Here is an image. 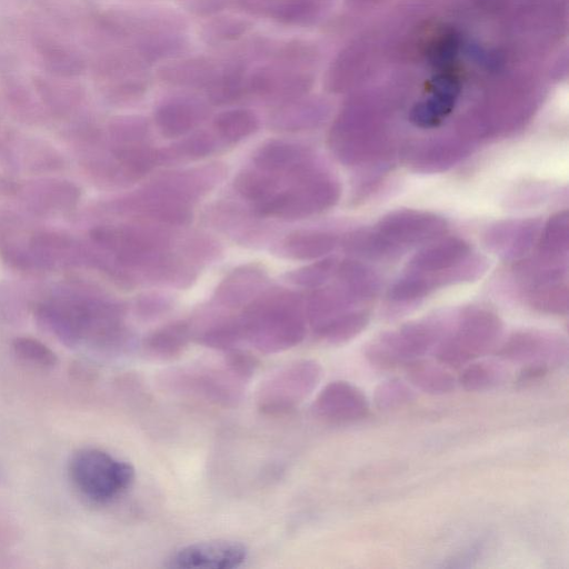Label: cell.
Listing matches in <instances>:
<instances>
[{"mask_svg": "<svg viewBox=\"0 0 569 569\" xmlns=\"http://www.w3.org/2000/svg\"><path fill=\"white\" fill-rule=\"evenodd\" d=\"M498 355L511 362L548 371L567 361L568 343L559 335L536 329L511 333L500 346Z\"/></svg>", "mask_w": 569, "mask_h": 569, "instance_id": "cell-8", "label": "cell"}, {"mask_svg": "<svg viewBox=\"0 0 569 569\" xmlns=\"http://www.w3.org/2000/svg\"><path fill=\"white\" fill-rule=\"evenodd\" d=\"M226 362L229 371L241 379L250 377L257 367V360L252 355L237 349H230Z\"/></svg>", "mask_w": 569, "mask_h": 569, "instance_id": "cell-44", "label": "cell"}, {"mask_svg": "<svg viewBox=\"0 0 569 569\" xmlns=\"http://www.w3.org/2000/svg\"><path fill=\"white\" fill-rule=\"evenodd\" d=\"M502 321L493 311L467 307L449 318L447 329L433 349L438 361L462 366L497 348L502 336Z\"/></svg>", "mask_w": 569, "mask_h": 569, "instance_id": "cell-3", "label": "cell"}, {"mask_svg": "<svg viewBox=\"0 0 569 569\" xmlns=\"http://www.w3.org/2000/svg\"><path fill=\"white\" fill-rule=\"evenodd\" d=\"M267 279V272L258 264L238 267L220 282L216 297L230 308L242 306L258 297Z\"/></svg>", "mask_w": 569, "mask_h": 569, "instance_id": "cell-18", "label": "cell"}, {"mask_svg": "<svg viewBox=\"0 0 569 569\" xmlns=\"http://www.w3.org/2000/svg\"><path fill=\"white\" fill-rule=\"evenodd\" d=\"M346 252L370 260H383L398 256L403 250L385 238L377 228L358 229L342 240Z\"/></svg>", "mask_w": 569, "mask_h": 569, "instance_id": "cell-27", "label": "cell"}, {"mask_svg": "<svg viewBox=\"0 0 569 569\" xmlns=\"http://www.w3.org/2000/svg\"><path fill=\"white\" fill-rule=\"evenodd\" d=\"M243 340L241 320H228L207 329L199 341L210 348L230 350L233 346Z\"/></svg>", "mask_w": 569, "mask_h": 569, "instance_id": "cell-41", "label": "cell"}, {"mask_svg": "<svg viewBox=\"0 0 569 569\" xmlns=\"http://www.w3.org/2000/svg\"><path fill=\"white\" fill-rule=\"evenodd\" d=\"M326 114V106L312 99L281 103L270 116V127L279 131H300L317 126Z\"/></svg>", "mask_w": 569, "mask_h": 569, "instance_id": "cell-22", "label": "cell"}, {"mask_svg": "<svg viewBox=\"0 0 569 569\" xmlns=\"http://www.w3.org/2000/svg\"><path fill=\"white\" fill-rule=\"evenodd\" d=\"M312 79L298 68L279 64L257 69L248 77V92L280 103L302 98Z\"/></svg>", "mask_w": 569, "mask_h": 569, "instance_id": "cell-12", "label": "cell"}, {"mask_svg": "<svg viewBox=\"0 0 569 569\" xmlns=\"http://www.w3.org/2000/svg\"><path fill=\"white\" fill-rule=\"evenodd\" d=\"M190 335L188 323L176 321L151 332L144 340V347L153 356L172 358L183 351L190 340Z\"/></svg>", "mask_w": 569, "mask_h": 569, "instance_id": "cell-31", "label": "cell"}, {"mask_svg": "<svg viewBox=\"0 0 569 569\" xmlns=\"http://www.w3.org/2000/svg\"><path fill=\"white\" fill-rule=\"evenodd\" d=\"M471 254L470 246L460 238H447L420 250L409 262L408 270L441 272L449 270Z\"/></svg>", "mask_w": 569, "mask_h": 569, "instance_id": "cell-19", "label": "cell"}, {"mask_svg": "<svg viewBox=\"0 0 569 569\" xmlns=\"http://www.w3.org/2000/svg\"><path fill=\"white\" fill-rule=\"evenodd\" d=\"M111 157L128 182L141 179L159 164V149L147 142L113 144Z\"/></svg>", "mask_w": 569, "mask_h": 569, "instance_id": "cell-25", "label": "cell"}, {"mask_svg": "<svg viewBox=\"0 0 569 569\" xmlns=\"http://www.w3.org/2000/svg\"><path fill=\"white\" fill-rule=\"evenodd\" d=\"M281 0H239L241 7L252 13H269Z\"/></svg>", "mask_w": 569, "mask_h": 569, "instance_id": "cell-47", "label": "cell"}, {"mask_svg": "<svg viewBox=\"0 0 569 569\" xmlns=\"http://www.w3.org/2000/svg\"><path fill=\"white\" fill-rule=\"evenodd\" d=\"M306 318L302 300L296 292H264L247 305L240 318L243 340L264 353L290 349L305 338Z\"/></svg>", "mask_w": 569, "mask_h": 569, "instance_id": "cell-2", "label": "cell"}, {"mask_svg": "<svg viewBox=\"0 0 569 569\" xmlns=\"http://www.w3.org/2000/svg\"><path fill=\"white\" fill-rule=\"evenodd\" d=\"M505 369L495 361L468 362L459 376V383L467 391H485L498 386L505 378Z\"/></svg>", "mask_w": 569, "mask_h": 569, "instance_id": "cell-35", "label": "cell"}, {"mask_svg": "<svg viewBox=\"0 0 569 569\" xmlns=\"http://www.w3.org/2000/svg\"><path fill=\"white\" fill-rule=\"evenodd\" d=\"M113 144L147 142L149 126L144 118L130 117L114 123L110 129Z\"/></svg>", "mask_w": 569, "mask_h": 569, "instance_id": "cell-43", "label": "cell"}, {"mask_svg": "<svg viewBox=\"0 0 569 569\" xmlns=\"http://www.w3.org/2000/svg\"><path fill=\"white\" fill-rule=\"evenodd\" d=\"M219 163H211L183 171H172L156 179L151 184L190 203L210 191L223 176Z\"/></svg>", "mask_w": 569, "mask_h": 569, "instance_id": "cell-15", "label": "cell"}, {"mask_svg": "<svg viewBox=\"0 0 569 569\" xmlns=\"http://www.w3.org/2000/svg\"><path fill=\"white\" fill-rule=\"evenodd\" d=\"M14 196L29 211L38 216H51L72 210L80 198V189L68 180L41 179L18 183Z\"/></svg>", "mask_w": 569, "mask_h": 569, "instance_id": "cell-13", "label": "cell"}, {"mask_svg": "<svg viewBox=\"0 0 569 569\" xmlns=\"http://www.w3.org/2000/svg\"><path fill=\"white\" fill-rule=\"evenodd\" d=\"M470 151V143L461 137L436 138L417 144L409 162L416 171L438 172L455 166Z\"/></svg>", "mask_w": 569, "mask_h": 569, "instance_id": "cell-16", "label": "cell"}, {"mask_svg": "<svg viewBox=\"0 0 569 569\" xmlns=\"http://www.w3.org/2000/svg\"><path fill=\"white\" fill-rule=\"evenodd\" d=\"M408 380L419 390L430 395H445L455 389V377L445 367L422 359L406 363Z\"/></svg>", "mask_w": 569, "mask_h": 569, "instance_id": "cell-28", "label": "cell"}, {"mask_svg": "<svg viewBox=\"0 0 569 569\" xmlns=\"http://www.w3.org/2000/svg\"><path fill=\"white\" fill-rule=\"evenodd\" d=\"M308 153L302 147L284 140H269L261 144L253 154L256 168L270 173L291 172L308 162Z\"/></svg>", "mask_w": 569, "mask_h": 569, "instance_id": "cell-23", "label": "cell"}, {"mask_svg": "<svg viewBox=\"0 0 569 569\" xmlns=\"http://www.w3.org/2000/svg\"><path fill=\"white\" fill-rule=\"evenodd\" d=\"M539 228V220L499 222L487 231L486 242L505 259H518L535 243Z\"/></svg>", "mask_w": 569, "mask_h": 569, "instance_id": "cell-17", "label": "cell"}, {"mask_svg": "<svg viewBox=\"0 0 569 569\" xmlns=\"http://www.w3.org/2000/svg\"><path fill=\"white\" fill-rule=\"evenodd\" d=\"M337 260L326 258L287 272L286 279L297 286L316 288L323 284L336 271Z\"/></svg>", "mask_w": 569, "mask_h": 569, "instance_id": "cell-39", "label": "cell"}, {"mask_svg": "<svg viewBox=\"0 0 569 569\" xmlns=\"http://www.w3.org/2000/svg\"><path fill=\"white\" fill-rule=\"evenodd\" d=\"M321 376V366L313 360H300L281 368L261 383L259 408L270 415L292 410L311 393Z\"/></svg>", "mask_w": 569, "mask_h": 569, "instance_id": "cell-7", "label": "cell"}, {"mask_svg": "<svg viewBox=\"0 0 569 569\" xmlns=\"http://www.w3.org/2000/svg\"><path fill=\"white\" fill-rule=\"evenodd\" d=\"M316 415L333 422L363 419L369 413L365 393L348 381H331L319 392L313 403Z\"/></svg>", "mask_w": 569, "mask_h": 569, "instance_id": "cell-14", "label": "cell"}, {"mask_svg": "<svg viewBox=\"0 0 569 569\" xmlns=\"http://www.w3.org/2000/svg\"><path fill=\"white\" fill-rule=\"evenodd\" d=\"M278 180L273 173L261 169H243L233 180L237 192L248 199L259 202L276 192Z\"/></svg>", "mask_w": 569, "mask_h": 569, "instance_id": "cell-36", "label": "cell"}, {"mask_svg": "<svg viewBox=\"0 0 569 569\" xmlns=\"http://www.w3.org/2000/svg\"><path fill=\"white\" fill-rule=\"evenodd\" d=\"M208 99L212 104L223 106L240 100L248 93V77L243 64L233 62L223 70L207 87Z\"/></svg>", "mask_w": 569, "mask_h": 569, "instance_id": "cell-29", "label": "cell"}, {"mask_svg": "<svg viewBox=\"0 0 569 569\" xmlns=\"http://www.w3.org/2000/svg\"><path fill=\"white\" fill-rule=\"evenodd\" d=\"M259 126L254 112L248 109H231L219 113L213 120L216 131L228 141H239L257 131Z\"/></svg>", "mask_w": 569, "mask_h": 569, "instance_id": "cell-34", "label": "cell"}, {"mask_svg": "<svg viewBox=\"0 0 569 569\" xmlns=\"http://www.w3.org/2000/svg\"><path fill=\"white\" fill-rule=\"evenodd\" d=\"M117 209L163 224H187L192 219L190 203L150 184L146 190L122 199Z\"/></svg>", "mask_w": 569, "mask_h": 569, "instance_id": "cell-11", "label": "cell"}, {"mask_svg": "<svg viewBox=\"0 0 569 569\" xmlns=\"http://www.w3.org/2000/svg\"><path fill=\"white\" fill-rule=\"evenodd\" d=\"M338 286L355 301L363 302L375 298L380 280L373 270L360 261L343 260L337 264Z\"/></svg>", "mask_w": 569, "mask_h": 569, "instance_id": "cell-24", "label": "cell"}, {"mask_svg": "<svg viewBox=\"0 0 569 569\" xmlns=\"http://www.w3.org/2000/svg\"><path fill=\"white\" fill-rule=\"evenodd\" d=\"M12 350L21 362L37 369L49 370L56 367L58 362L56 353L43 342L32 337L14 338Z\"/></svg>", "mask_w": 569, "mask_h": 569, "instance_id": "cell-38", "label": "cell"}, {"mask_svg": "<svg viewBox=\"0 0 569 569\" xmlns=\"http://www.w3.org/2000/svg\"><path fill=\"white\" fill-rule=\"evenodd\" d=\"M339 238L331 232L299 230L288 234L282 243V252L291 259L310 260L320 258L335 249Z\"/></svg>", "mask_w": 569, "mask_h": 569, "instance_id": "cell-26", "label": "cell"}, {"mask_svg": "<svg viewBox=\"0 0 569 569\" xmlns=\"http://www.w3.org/2000/svg\"><path fill=\"white\" fill-rule=\"evenodd\" d=\"M415 398L412 390L398 379L381 382L375 392L376 406L381 410L402 407Z\"/></svg>", "mask_w": 569, "mask_h": 569, "instance_id": "cell-42", "label": "cell"}, {"mask_svg": "<svg viewBox=\"0 0 569 569\" xmlns=\"http://www.w3.org/2000/svg\"><path fill=\"white\" fill-rule=\"evenodd\" d=\"M69 475L77 489L96 502H109L124 492L133 482L134 468L108 452L84 448L73 453Z\"/></svg>", "mask_w": 569, "mask_h": 569, "instance_id": "cell-4", "label": "cell"}, {"mask_svg": "<svg viewBox=\"0 0 569 569\" xmlns=\"http://www.w3.org/2000/svg\"><path fill=\"white\" fill-rule=\"evenodd\" d=\"M204 114L203 104L190 99H174L156 110L154 120L162 136L179 138L190 132Z\"/></svg>", "mask_w": 569, "mask_h": 569, "instance_id": "cell-20", "label": "cell"}, {"mask_svg": "<svg viewBox=\"0 0 569 569\" xmlns=\"http://www.w3.org/2000/svg\"><path fill=\"white\" fill-rule=\"evenodd\" d=\"M339 183L328 174L313 168L296 179L289 190L274 192L257 202L256 212L262 217H279L288 220L303 219L325 211L337 203Z\"/></svg>", "mask_w": 569, "mask_h": 569, "instance_id": "cell-5", "label": "cell"}, {"mask_svg": "<svg viewBox=\"0 0 569 569\" xmlns=\"http://www.w3.org/2000/svg\"><path fill=\"white\" fill-rule=\"evenodd\" d=\"M316 9L313 0H281L269 16L282 24L301 26L312 19Z\"/></svg>", "mask_w": 569, "mask_h": 569, "instance_id": "cell-40", "label": "cell"}, {"mask_svg": "<svg viewBox=\"0 0 569 569\" xmlns=\"http://www.w3.org/2000/svg\"><path fill=\"white\" fill-rule=\"evenodd\" d=\"M229 0H184L187 9L196 14H212L222 10Z\"/></svg>", "mask_w": 569, "mask_h": 569, "instance_id": "cell-45", "label": "cell"}, {"mask_svg": "<svg viewBox=\"0 0 569 569\" xmlns=\"http://www.w3.org/2000/svg\"><path fill=\"white\" fill-rule=\"evenodd\" d=\"M376 228L391 243L403 250L440 237L447 230V222L437 214L409 209L390 212Z\"/></svg>", "mask_w": 569, "mask_h": 569, "instance_id": "cell-9", "label": "cell"}, {"mask_svg": "<svg viewBox=\"0 0 569 569\" xmlns=\"http://www.w3.org/2000/svg\"><path fill=\"white\" fill-rule=\"evenodd\" d=\"M368 322V311L351 309L316 326L315 332L320 339L329 343L340 345L357 337Z\"/></svg>", "mask_w": 569, "mask_h": 569, "instance_id": "cell-30", "label": "cell"}, {"mask_svg": "<svg viewBox=\"0 0 569 569\" xmlns=\"http://www.w3.org/2000/svg\"><path fill=\"white\" fill-rule=\"evenodd\" d=\"M248 550L234 540L216 539L191 543L177 550L168 567L177 569H234L246 561Z\"/></svg>", "mask_w": 569, "mask_h": 569, "instance_id": "cell-10", "label": "cell"}, {"mask_svg": "<svg viewBox=\"0 0 569 569\" xmlns=\"http://www.w3.org/2000/svg\"><path fill=\"white\" fill-rule=\"evenodd\" d=\"M251 26L252 23L246 19L216 17L202 26L200 36L206 43L217 46L240 39L251 29Z\"/></svg>", "mask_w": 569, "mask_h": 569, "instance_id": "cell-37", "label": "cell"}, {"mask_svg": "<svg viewBox=\"0 0 569 569\" xmlns=\"http://www.w3.org/2000/svg\"><path fill=\"white\" fill-rule=\"evenodd\" d=\"M568 212L563 210L553 214L541 232L539 259L551 263H561L568 252Z\"/></svg>", "mask_w": 569, "mask_h": 569, "instance_id": "cell-32", "label": "cell"}, {"mask_svg": "<svg viewBox=\"0 0 569 569\" xmlns=\"http://www.w3.org/2000/svg\"><path fill=\"white\" fill-rule=\"evenodd\" d=\"M449 317H429L382 333L366 348L368 360L379 368L407 363L433 350L443 336Z\"/></svg>", "mask_w": 569, "mask_h": 569, "instance_id": "cell-6", "label": "cell"}, {"mask_svg": "<svg viewBox=\"0 0 569 569\" xmlns=\"http://www.w3.org/2000/svg\"><path fill=\"white\" fill-rule=\"evenodd\" d=\"M18 183L0 174V196H14Z\"/></svg>", "mask_w": 569, "mask_h": 569, "instance_id": "cell-48", "label": "cell"}, {"mask_svg": "<svg viewBox=\"0 0 569 569\" xmlns=\"http://www.w3.org/2000/svg\"><path fill=\"white\" fill-rule=\"evenodd\" d=\"M216 150V140L207 131H199L187 139L159 150V164L174 163L180 160H198L211 154Z\"/></svg>", "mask_w": 569, "mask_h": 569, "instance_id": "cell-33", "label": "cell"}, {"mask_svg": "<svg viewBox=\"0 0 569 569\" xmlns=\"http://www.w3.org/2000/svg\"><path fill=\"white\" fill-rule=\"evenodd\" d=\"M219 71L211 59L194 57L164 63L157 73L162 81L173 86L207 88Z\"/></svg>", "mask_w": 569, "mask_h": 569, "instance_id": "cell-21", "label": "cell"}, {"mask_svg": "<svg viewBox=\"0 0 569 569\" xmlns=\"http://www.w3.org/2000/svg\"><path fill=\"white\" fill-rule=\"evenodd\" d=\"M39 323L72 347H114L126 338L122 307L82 288H62L34 307Z\"/></svg>", "mask_w": 569, "mask_h": 569, "instance_id": "cell-1", "label": "cell"}, {"mask_svg": "<svg viewBox=\"0 0 569 569\" xmlns=\"http://www.w3.org/2000/svg\"><path fill=\"white\" fill-rule=\"evenodd\" d=\"M139 309L143 315H154L169 307V302L158 295H146L139 300Z\"/></svg>", "mask_w": 569, "mask_h": 569, "instance_id": "cell-46", "label": "cell"}]
</instances>
